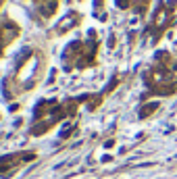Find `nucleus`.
<instances>
[{"instance_id": "nucleus-1", "label": "nucleus", "mask_w": 177, "mask_h": 179, "mask_svg": "<svg viewBox=\"0 0 177 179\" xmlns=\"http://www.w3.org/2000/svg\"><path fill=\"white\" fill-rule=\"evenodd\" d=\"M40 11L44 17H48L56 11V0H40Z\"/></svg>"}, {"instance_id": "nucleus-2", "label": "nucleus", "mask_w": 177, "mask_h": 179, "mask_svg": "<svg viewBox=\"0 0 177 179\" xmlns=\"http://www.w3.org/2000/svg\"><path fill=\"white\" fill-rule=\"evenodd\" d=\"M156 106H159L156 102H152V104H146V106H144V108L140 110V117H142V119H144V117H148L150 113H154V110H156Z\"/></svg>"}, {"instance_id": "nucleus-3", "label": "nucleus", "mask_w": 177, "mask_h": 179, "mask_svg": "<svg viewBox=\"0 0 177 179\" xmlns=\"http://www.w3.org/2000/svg\"><path fill=\"white\" fill-rule=\"evenodd\" d=\"M2 2H4V0H0V4H2Z\"/></svg>"}]
</instances>
